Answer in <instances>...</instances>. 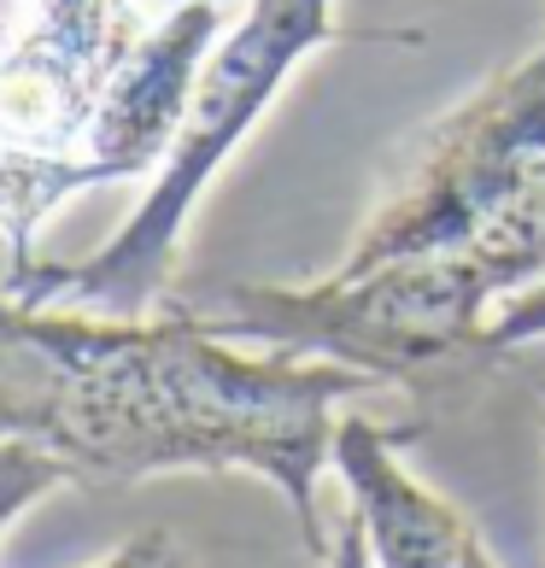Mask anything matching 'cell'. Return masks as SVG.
I'll return each instance as SVG.
<instances>
[{
    "label": "cell",
    "mask_w": 545,
    "mask_h": 568,
    "mask_svg": "<svg viewBox=\"0 0 545 568\" xmlns=\"http://www.w3.org/2000/svg\"><path fill=\"white\" fill-rule=\"evenodd\" d=\"M364 387V369L229 346L182 311L82 317L0 287V439L53 452L89 487L246 469L287 498L311 557H329L317 475L334 457V405Z\"/></svg>",
    "instance_id": "obj_1"
},
{
    "label": "cell",
    "mask_w": 545,
    "mask_h": 568,
    "mask_svg": "<svg viewBox=\"0 0 545 568\" xmlns=\"http://www.w3.org/2000/svg\"><path fill=\"white\" fill-rule=\"evenodd\" d=\"M528 287V276L493 246H446L375 264L364 276H323L305 287L276 282H194L164 293V311L194 317L229 346L334 357L370 382L400 387L423 416L464 410L511 364L493 341L487 305Z\"/></svg>",
    "instance_id": "obj_2"
},
{
    "label": "cell",
    "mask_w": 545,
    "mask_h": 568,
    "mask_svg": "<svg viewBox=\"0 0 545 568\" xmlns=\"http://www.w3.org/2000/svg\"><path fill=\"white\" fill-rule=\"evenodd\" d=\"M341 36L346 30L334 24V0H253V12L205 53L188 112L176 123V141L159 159L130 223L89 258H71V264L36 258L12 270L0 287L24 305L147 317L176 282V246L205 182L223 171V159L241 146V135H253V123L270 112V100L293 77V65Z\"/></svg>",
    "instance_id": "obj_3"
},
{
    "label": "cell",
    "mask_w": 545,
    "mask_h": 568,
    "mask_svg": "<svg viewBox=\"0 0 545 568\" xmlns=\"http://www.w3.org/2000/svg\"><path fill=\"white\" fill-rule=\"evenodd\" d=\"M470 241L505 252L528 282L545 276V48L481 82L393 153L359 241L334 270L364 276Z\"/></svg>",
    "instance_id": "obj_4"
},
{
    "label": "cell",
    "mask_w": 545,
    "mask_h": 568,
    "mask_svg": "<svg viewBox=\"0 0 545 568\" xmlns=\"http://www.w3.org/2000/svg\"><path fill=\"white\" fill-rule=\"evenodd\" d=\"M153 24L147 0H24L0 59V141L94 171V123Z\"/></svg>",
    "instance_id": "obj_5"
},
{
    "label": "cell",
    "mask_w": 545,
    "mask_h": 568,
    "mask_svg": "<svg viewBox=\"0 0 545 568\" xmlns=\"http://www.w3.org/2000/svg\"><path fill=\"white\" fill-rule=\"evenodd\" d=\"M223 30V7L218 0H188L159 18L135 59L123 65L118 89L107 100V112L94 123L89 159L107 182H130V176H153L159 159L171 153L176 123L188 112L194 77L212 53V41Z\"/></svg>",
    "instance_id": "obj_6"
},
{
    "label": "cell",
    "mask_w": 545,
    "mask_h": 568,
    "mask_svg": "<svg viewBox=\"0 0 545 568\" xmlns=\"http://www.w3.org/2000/svg\"><path fill=\"white\" fill-rule=\"evenodd\" d=\"M411 439H423V423L387 434L364 416H346L334 428V463H341L352 510L364 516L370 557L375 568H464L475 528L457 504L434 498L400 469V446Z\"/></svg>",
    "instance_id": "obj_7"
},
{
    "label": "cell",
    "mask_w": 545,
    "mask_h": 568,
    "mask_svg": "<svg viewBox=\"0 0 545 568\" xmlns=\"http://www.w3.org/2000/svg\"><path fill=\"white\" fill-rule=\"evenodd\" d=\"M82 187H100V176L89 171V164L48 159V153H30V146L0 141V235H7V252H12L7 276L36 264V252H30L36 229L48 223V212L59 200L82 194Z\"/></svg>",
    "instance_id": "obj_8"
},
{
    "label": "cell",
    "mask_w": 545,
    "mask_h": 568,
    "mask_svg": "<svg viewBox=\"0 0 545 568\" xmlns=\"http://www.w3.org/2000/svg\"><path fill=\"white\" fill-rule=\"evenodd\" d=\"M65 480H71V469L53 452L30 446V439H0V534H7L36 498L65 487Z\"/></svg>",
    "instance_id": "obj_9"
},
{
    "label": "cell",
    "mask_w": 545,
    "mask_h": 568,
    "mask_svg": "<svg viewBox=\"0 0 545 568\" xmlns=\"http://www.w3.org/2000/svg\"><path fill=\"white\" fill-rule=\"evenodd\" d=\"M493 341L498 346H528V341H545V276H534L528 287L505 293V300L493 305Z\"/></svg>",
    "instance_id": "obj_10"
},
{
    "label": "cell",
    "mask_w": 545,
    "mask_h": 568,
    "mask_svg": "<svg viewBox=\"0 0 545 568\" xmlns=\"http://www.w3.org/2000/svg\"><path fill=\"white\" fill-rule=\"evenodd\" d=\"M100 568H200V562H194V551H188V545H176L164 528H147V534H135L130 545H118V551L100 562Z\"/></svg>",
    "instance_id": "obj_11"
},
{
    "label": "cell",
    "mask_w": 545,
    "mask_h": 568,
    "mask_svg": "<svg viewBox=\"0 0 545 568\" xmlns=\"http://www.w3.org/2000/svg\"><path fill=\"white\" fill-rule=\"evenodd\" d=\"M323 568H375V557H370V534H364V516H359V510H346V516H341V528H334V539H329Z\"/></svg>",
    "instance_id": "obj_12"
},
{
    "label": "cell",
    "mask_w": 545,
    "mask_h": 568,
    "mask_svg": "<svg viewBox=\"0 0 545 568\" xmlns=\"http://www.w3.org/2000/svg\"><path fill=\"white\" fill-rule=\"evenodd\" d=\"M539 410H545V382H539ZM539 423H545V416H539Z\"/></svg>",
    "instance_id": "obj_13"
},
{
    "label": "cell",
    "mask_w": 545,
    "mask_h": 568,
    "mask_svg": "<svg viewBox=\"0 0 545 568\" xmlns=\"http://www.w3.org/2000/svg\"><path fill=\"white\" fill-rule=\"evenodd\" d=\"M171 7H188V0H171ZM218 7H229V0H218Z\"/></svg>",
    "instance_id": "obj_14"
}]
</instances>
